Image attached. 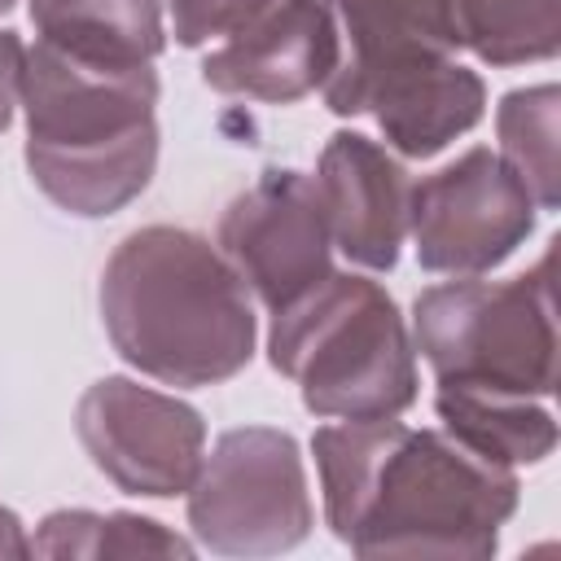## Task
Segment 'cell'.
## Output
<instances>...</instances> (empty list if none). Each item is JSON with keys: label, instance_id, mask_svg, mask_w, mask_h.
Instances as JSON below:
<instances>
[{"label": "cell", "instance_id": "obj_1", "mask_svg": "<svg viewBox=\"0 0 561 561\" xmlns=\"http://www.w3.org/2000/svg\"><path fill=\"white\" fill-rule=\"evenodd\" d=\"M311 451L324 522L359 557H491L517 513V473L447 430L337 421L311 434Z\"/></svg>", "mask_w": 561, "mask_h": 561}, {"label": "cell", "instance_id": "obj_2", "mask_svg": "<svg viewBox=\"0 0 561 561\" xmlns=\"http://www.w3.org/2000/svg\"><path fill=\"white\" fill-rule=\"evenodd\" d=\"M101 320L118 359L167 386H219L254 355V302L193 228L127 232L101 272Z\"/></svg>", "mask_w": 561, "mask_h": 561}, {"label": "cell", "instance_id": "obj_3", "mask_svg": "<svg viewBox=\"0 0 561 561\" xmlns=\"http://www.w3.org/2000/svg\"><path fill=\"white\" fill-rule=\"evenodd\" d=\"M26 171L79 219H105L140 197L158 167L153 61H92L48 39L22 66Z\"/></svg>", "mask_w": 561, "mask_h": 561}, {"label": "cell", "instance_id": "obj_4", "mask_svg": "<svg viewBox=\"0 0 561 561\" xmlns=\"http://www.w3.org/2000/svg\"><path fill=\"white\" fill-rule=\"evenodd\" d=\"M267 359L324 421H386L416 403V346L394 298L355 272H329L272 311Z\"/></svg>", "mask_w": 561, "mask_h": 561}, {"label": "cell", "instance_id": "obj_5", "mask_svg": "<svg viewBox=\"0 0 561 561\" xmlns=\"http://www.w3.org/2000/svg\"><path fill=\"white\" fill-rule=\"evenodd\" d=\"M552 259L513 280H447L412 302V346L447 390L548 399L557 386Z\"/></svg>", "mask_w": 561, "mask_h": 561}, {"label": "cell", "instance_id": "obj_6", "mask_svg": "<svg viewBox=\"0 0 561 561\" xmlns=\"http://www.w3.org/2000/svg\"><path fill=\"white\" fill-rule=\"evenodd\" d=\"M316 526L294 434L241 425L219 434L188 486V530L219 557H276Z\"/></svg>", "mask_w": 561, "mask_h": 561}, {"label": "cell", "instance_id": "obj_7", "mask_svg": "<svg viewBox=\"0 0 561 561\" xmlns=\"http://www.w3.org/2000/svg\"><path fill=\"white\" fill-rule=\"evenodd\" d=\"M535 202L508 162L473 145L443 171L412 180L408 232L416 263L443 276H478L500 267L535 228Z\"/></svg>", "mask_w": 561, "mask_h": 561}, {"label": "cell", "instance_id": "obj_8", "mask_svg": "<svg viewBox=\"0 0 561 561\" xmlns=\"http://www.w3.org/2000/svg\"><path fill=\"white\" fill-rule=\"evenodd\" d=\"M75 430L88 460L127 495H188L206 460V421L175 394L131 377H101L75 408Z\"/></svg>", "mask_w": 561, "mask_h": 561}, {"label": "cell", "instance_id": "obj_9", "mask_svg": "<svg viewBox=\"0 0 561 561\" xmlns=\"http://www.w3.org/2000/svg\"><path fill=\"white\" fill-rule=\"evenodd\" d=\"M215 245L267 311H280L333 272V237L316 180L294 167L259 171V180L228 202Z\"/></svg>", "mask_w": 561, "mask_h": 561}, {"label": "cell", "instance_id": "obj_10", "mask_svg": "<svg viewBox=\"0 0 561 561\" xmlns=\"http://www.w3.org/2000/svg\"><path fill=\"white\" fill-rule=\"evenodd\" d=\"M342 39L324 105L355 118L364 101L408 75L451 61L460 48L451 0H324Z\"/></svg>", "mask_w": 561, "mask_h": 561}, {"label": "cell", "instance_id": "obj_11", "mask_svg": "<svg viewBox=\"0 0 561 561\" xmlns=\"http://www.w3.org/2000/svg\"><path fill=\"white\" fill-rule=\"evenodd\" d=\"M342 39L324 0H272L202 61L206 88L263 105H294L337 70Z\"/></svg>", "mask_w": 561, "mask_h": 561}, {"label": "cell", "instance_id": "obj_12", "mask_svg": "<svg viewBox=\"0 0 561 561\" xmlns=\"http://www.w3.org/2000/svg\"><path fill=\"white\" fill-rule=\"evenodd\" d=\"M311 180L333 245L368 272H390L408 237V167L359 131H333Z\"/></svg>", "mask_w": 561, "mask_h": 561}, {"label": "cell", "instance_id": "obj_13", "mask_svg": "<svg viewBox=\"0 0 561 561\" xmlns=\"http://www.w3.org/2000/svg\"><path fill=\"white\" fill-rule=\"evenodd\" d=\"M486 110V83L478 70L451 61H438L421 75H408L364 101L359 114H368L386 145L403 158H434L456 136L478 127Z\"/></svg>", "mask_w": 561, "mask_h": 561}, {"label": "cell", "instance_id": "obj_14", "mask_svg": "<svg viewBox=\"0 0 561 561\" xmlns=\"http://www.w3.org/2000/svg\"><path fill=\"white\" fill-rule=\"evenodd\" d=\"M35 39L92 61H153L167 44L162 0H31Z\"/></svg>", "mask_w": 561, "mask_h": 561}, {"label": "cell", "instance_id": "obj_15", "mask_svg": "<svg viewBox=\"0 0 561 561\" xmlns=\"http://www.w3.org/2000/svg\"><path fill=\"white\" fill-rule=\"evenodd\" d=\"M434 412L456 443H465L473 456L504 465V469L539 465L557 447V421L539 399L438 386Z\"/></svg>", "mask_w": 561, "mask_h": 561}, {"label": "cell", "instance_id": "obj_16", "mask_svg": "<svg viewBox=\"0 0 561 561\" xmlns=\"http://www.w3.org/2000/svg\"><path fill=\"white\" fill-rule=\"evenodd\" d=\"M460 48L486 66L552 61L561 48V0H451Z\"/></svg>", "mask_w": 561, "mask_h": 561}, {"label": "cell", "instance_id": "obj_17", "mask_svg": "<svg viewBox=\"0 0 561 561\" xmlns=\"http://www.w3.org/2000/svg\"><path fill=\"white\" fill-rule=\"evenodd\" d=\"M31 557H193V543L140 513L57 508L39 522Z\"/></svg>", "mask_w": 561, "mask_h": 561}, {"label": "cell", "instance_id": "obj_18", "mask_svg": "<svg viewBox=\"0 0 561 561\" xmlns=\"http://www.w3.org/2000/svg\"><path fill=\"white\" fill-rule=\"evenodd\" d=\"M557 114H561V92L557 83H535V88H513L500 110H495V131H500V158L508 171L526 184L530 202L539 210H557L561 202V175H557Z\"/></svg>", "mask_w": 561, "mask_h": 561}, {"label": "cell", "instance_id": "obj_19", "mask_svg": "<svg viewBox=\"0 0 561 561\" xmlns=\"http://www.w3.org/2000/svg\"><path fill=\"white\" fill-rule=\"evenodd\" d=\"M272 0H171V35L180 48H202L259 18Z\"/></svg>", "mask_w": 561, "mask_h": 561}, {"label": "cell", "instance_id": "obj_20", "mask_svg": "<svg viewBox=\"0 0 561 561\" xmlns=\"http://www.w3.org/2000/svg\"><path fill=\"white\" fill-rule=\"evenodd\" d=\"M22 66H26L22 35L0 26V131L13 123V114L22 105Z\"/></svg>", "mask_w": 561, "mask_h": 561}, {"label": "cell", "instance_id": "obj_21", "mask_svg": "<svg viewBox=\"0 0 561 561\" xmlns=\"http://www.w3.org/2000/svg\"><path fill=\"white\" fill-rule=\"evenodd\" d=\"M0 557H31V535L13 508H0Z\"/></svg>", "mask_w": 561, "mask_h": 561}, {"label": "cell", "instance_id": "obj_22", "mask_svg": "<svg viewBox=\"0 0 561 561\" xmlns=\"http://www.w3.org/2000/svg\"><path fill=\"white\" fill-rule=\"evenodd\" d=\"M13 4H18V0H0V13H9V9H13Z\"/></svg>", "mask_w": 561, "mask_h": 561}]
</instances>
